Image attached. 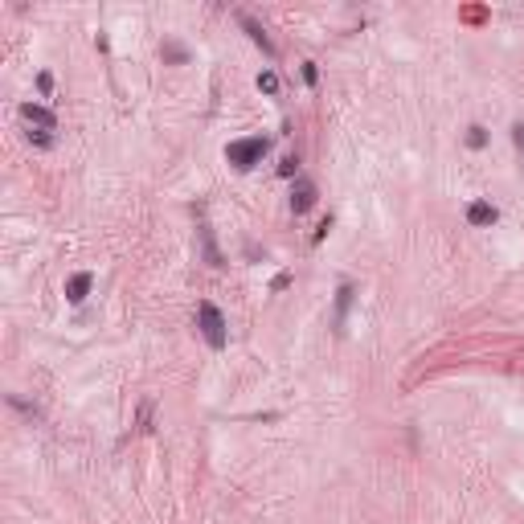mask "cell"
<instances>
[{"label": "cell", "instance_id": "1", "mask_svg": "<svg viewBox=\"0 0 524 524\" xmlns=\"http://www.w3.org/2000/svg\"><path fill=\"white\" fill-rule=\"evenodd\" d=\"M271 152V135H246V140H234L226 147V160L238 168V172H250L254 164H262V156Z\"/></svg>", "mask_w": 524, "mask_h": 524}, {"label": "cell", "instance_id": "2", "mask_svg": "<svg viewBox=\"0 0 524 524\" xmlns=\"http://www.w3.org/2000/svg\"><path fill=\"white\" fill-rule=\"evenodd\" d=\"M197 328H201V336H205L209 348H226V340H229L226 315L213 308V303H201V308H197Z\"/></svg>", "mask_w": 524, "mask_h": 524}, {"label": "cell", "instance_id": "3", "mask_svg": "<svg viewBox=\"0 0 524 524\" xmlns=\"http://www.w3.org/2000/svg\"><path fill=\"white\" fill-rule=\"evenodd\" d=\"M21 119L29 123L33 131H58V115L49 111V107H41V103H21Z\"/></svg>", "mask_w": 524, "mask_h": 524}, {"label": "cell", "instance_id": "4", "mask_svg": "<svg viewBox=\"0 0 524 524\" xmlns=\"http://www.w3.org/2000/svg\"><path fill=\"white\" fill-rule=\"evenodd\" d=\"M311 205H315V184L308 177H299L291 189V213H308Z\"/></svg>", "mask_w": 524, "mask_h": 524}, {"label": "cell", "instance_id": "5", "mask_svg": "<svg viewBox=\"0 0 524 524\" xmlns=\"http://www.w3.org/2000/svg\"><path fill=\"white\" fill-rule=\"evenodd\" d=\"M90 287H95V275H90V271H78V275L66 283V299H70V303H82V299L90 295Z\"/></svg>", "mask_w": 524, "mask_h": 524}, {"label": "cell", "instance_id": "6", "mask_svg": "<svg viewBox=\"0 0 524 524\" xmlns=\"http://www.w3.org/2000/svg\"><path fill=\"white\" fill-rule=\"evenodd\" d=\"M238 21H242V29L250 33V41H254V46H262V53H266V58H275V41H271V37L262 33V25H258V21H250L246 13H238Z\"/></svg>", "mask_w": 524, "mask_h": 524}, {"label": "cell", "instance_id": "7", "mask_svg": "<svg viewBox=\"0 0 524 524\" xmlns=\"http://www.w3.org/2000/svg\"><path fill=\"white\" fill-rule=\"evenodd\" d=\"M352 283H340V291H336V320H332V324H336V332H344V320H348V308H352Z\"/></svg>", "mask_w": 524, "mask_h": 524}, {"label": "cell", "instance_id": "8", "mask_svg": "<svg viewBox=\"0 0 524 524\" xmlns=\"http://www.w3.org/2000/svg\"><path fill=\"white\" fill-rule=\"evenodd\" d=\"M496 217H500V213H496V205H488V201H471V205H467V221H471V226H491Z\"/></svg>", "mask_w": 524, "mask_h": 524}, {"label": "cell", "instance_id": "9", "mask_svg": "<svg viewBox=\"0 0 524 524\" xmlns=\"http://www.w3.org/2000/svg\"><path fill=\"white\" fill-rule=\"evenodd\" d=\"M201 246H205V258H209V266H221V254H217V246H213L209 226H201Z\"/></svg>", "mask_w": 524, "mask_h": 524}, {"label": "cell", "instance_id": "10", "mask_svg": "<svg viewBox=\"0 0 524 524\" xmlns=\"http://www.w3.org/2000/svg\"><path fill=\"white\" fill-rule=\"evenodd\" d=\"M164 58H168V62H189V49L177 46V41H164Z\"/></svg>", "mask_w": 524, "mask_h": 524}, {"label": "cell", "instance_id": "11", "mask_svg": "<svg viewBox=\"0 0 524 524\" xmlns=\"http://www.w3.org/2000/svg\"><path fill=\"white\" fill-rule=\"evenodd\" d=\"M258 90H266V95H275V90H278V74H275V70H262V74H258Z\"/></svg>", "mask_w": 524, "mask_h": 524}, {"label": "cell", "instance_id": "12", "mask_svg": "<svg viewBox=\"0 0 524 524\" xmlns=\"http://www.w3.org/2000/svg\"><path fill=\"white\" fill-rule=\"evenodd\" d=\"M467 144H471V147H483V144H488V131H483V127H471V131H467Z\"/></svg>", "mask_w": 524, "mask_h": 524}, {"label": "cell", "instance_id": "13", "mask_svg": "<svg viewBox=\"0 0 524 524\" xmlns=\"http://www.w3.org/2000/svg\"><path fill=\"white\" fill-rule=\"evenodd\" d=\"M295 168H299V156H287V160L278 164V177H295Z\"/></svg>", "mask_w": 524, "mask_h": 524}, {"label": "cell", "instance_id": "14", "mask_svg": "<svg viewBox=\"0 0 524 524\" xmlns=\"http://www.w3.org/2000/svg\"><path fill=\"white\" fill-rule=\"evenodd\" d=\"M29 140L37 147H49V144H53V135H49V131H29Z\"/></svg>", "mask_w": 524, "mask_h": 524}, {"label": "cell", "instance_id": "15", "mask_svg": "<svg viewBox=\"0 0 524 524\" xmlns=\"http://www.w3.org/2000/svg\"><path fill=\"white\" fill-rule=\"evenodd\" d=\"M315 78H320V70H315V62H303V82H308V86H315Z\"/></svg>", "mask_w": 524, "mask_h": 524}, {"label": "cell", "instance_id": "16", "mask_svg": "<svg viewBox=\"0 0 524 524\" xmlns=\"http://www.w3.org/2000/svg\"><path fill=\"white\" fill-rule=\"evenodd\" d=\"M147 422H152V402L140 406V430H147Z\"/></svg>", "mask_w": 524, "mask_h": 524}, {"label": "cell", "instance_id": "17", "mask_svg": "<svg viewBox=\"0 0 524 524\" xmlns=\"http://www.w3.org/2000/svg\"><path fill=\"white\" fill-rule=\"evenodd\" d=\"M37 86H41V95H49V90H53V78H49V74H41V78H37Z\"/></svg>", "mask_w": 524, "mask_h": 524}, {"label": "cell", "instance_id": "18", "mask_svg": "<svg viewBox=\"0 0 524 524\" xmlns=\"http://www.w3.org/2000/svg\"><path fill=\"white\" fill-rule=\"evenodd\" d=\"M512 140H516V147H520V152H524V123H520V127H516V131H512Z\"/></svg>", "mask_w": 524, "mask_h": 524}]
</instances>
